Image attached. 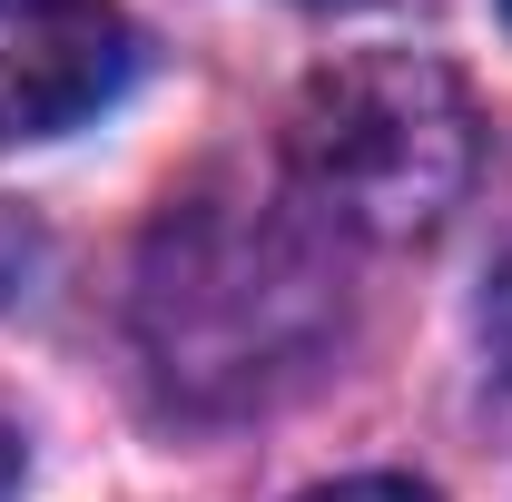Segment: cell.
<instances>
[{
    "mask_svg": "<svg viewBox=\"0 0 512 502\" xmlns=\"http://www.w3.org/2000/svg\"><path fill=\"white\" fill-rule=\"evenodd\" d=\"M138 335L168 394L266 404L335 335L325 256L256 197H188L148 227L138 256Z\"/></svg>",
    "mask_w": 512,
    "mask_h": 502,
    "instance_id": "1",
    "label": "cell"
},
{
    "mask_svg": "<svg viewBox=\"0 0 512 502\" xmlns=\"http://www.w3.org/2000/svg\"><path fill=\"white\" fill-rule=\"evenodd\" d=\"M286 168L325 227L355 237H434L473 168H483V119L463 99V79L424 50H355L325 60L296 89L286 119Z\"/></svg>",
    "mask_w": 512,
    "mask_h": 502,
    "instance_id": "2",
    "label": "cell"
},
{
    "mask_svg": "<svg viewBox=\"0 0 512 502\" xmlns=\"http://www.w3.org/2000/svg\"><path fill=\"white\" fill-rule=\"evenodd\" d=\"M138 69L109 0H0V148L99 119Z\"/></svg>",
    "mask_w": 512,
    "mask_h": 502,
    "instance_id": "3",
    "label": "cell"
},
{
    "mask_svg": "<svg viewBox=\"0 0 512 502\" xmlns=\"http://www.w3.org/2000/svg\"><path fill=\"white\" fill-rule=\"evenodd\" d=\"M306 502H434L424 483H394V473H355V483H325V493H306Z\"/></svg>",
    "mask_w": 512,
    "mask_h": 502,
    "instance_id": "4",
    "label": "cell"
},
{
    "mask_svg": "<svg viewBox=\"0 0 512 502\" xmlns=\"http://www.w3.org/2000/svg\"><path fill=\"white\" fill-rule=\"evenodd\" d=\"M483 325H493V355H503V375H512V256H503V276H493V306H483Z\"/></svg>",
    "mask_w": 512,
    "mask_h": 502,
    "instance_id": "5",
    "label": "cell"
},
{
    "mask_svg": "<svg viewBox=\"0 0 512 502\" xmlns=\"http://www.w3.org/2000/svg\"><path fill=\"white\" fill-rule=\"evenodd\" d=\"M10 483H20V434L0 424V502H10Z\"/></svg>",
    "mask_w": 512,
    "mask_h": 502,
    "instance_id": "6",
    "label": "cell"
},
{
    "mask_svg": "<svg viewBox=\"0 0 512 502\" xmlns=\"http://www.w3.org/2000/svg\"><path fill=\"white\" fill-rule=\"evenodd\" d=\"M325 10H355V0H325Z\"/></svg>",
    "mask_w": 512,
    "mask_h": 502,
    "instance_id": "7",
    "label": "cell"
},
{
    "mask_svg": "<svg viewBox=\"0 0 512 502\" xmlns=\"http://www.w3.org/2000/svg\"><path fill=\"white\" fill-rule=\"evenodd\" d=\"M503 10H512V0H503Z\"/></svg>",
    "mask_w": 512,
    "mask_h": 502,
    "instance_id": "8",
    "label": "cell"
}]
</instances>
